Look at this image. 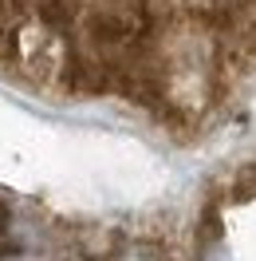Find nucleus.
Segmentation results:
<instances>
[{
	"mask_svg": "<svg viewBox=\"0 0 256 261\" xmlns=\"http://www.w3.org/2000/svg\"><path fill=\"white\" fill-rule=\"evenodd\" d=\"M0 75L201 135L256 103V0H0Z\"/></svg>",
	"mask_w": 256,
	"mask_h": 261,
	"instance_id": "nucleus-1",
	"label": "nucleus"
},
{
	"mask_svg": "<svg viewBox=\"0 0 256 261\" xmlns=\"http://www.w3.org/2000/svg\"><path fill=\"white\" fill-rule=\"evenodd\" d=\"M189 261H256V163L229 170L201 198Z\"/></svg>",
	"mask_w": 256,
	"mask_h": 261,
	"instance_id": "nucleus-2",
	"label": "nucleus"
}]
</instances>
